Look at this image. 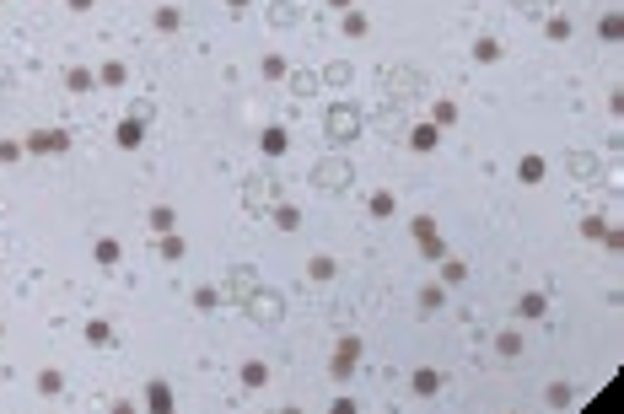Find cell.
Here are the masks:
<instances>
[{
	"mask_svg": "<svg viewBox=\"0 0 624 414\" xmlns=\"http://www.w3.org/2000/svg\"><path fill=\"white\" fill-rule=\"evenodd\" d=\"M355 355H361V344H355V339H344V350H334V371H339V377L355 366Z\"/></svg>",
	"mask_w": 624,
	"mask_h": 414,
	"instance_id": "2",
	"label": "cell"
},
{
	"mask_svg": "<svg viewBox=\"0 0 624 414\" xmlns=\"http://www.w3.org/2000/svg\"><path fill=\"white\" fill-rule=\"evenodd\" d=\"M65 86H70V92H86V86H92V75H86V70H70V75H65Z\"/></svg>",
	"mask_w": 624,
	"mask_h": 414,
	"instance_id": "10",
	"label": "cell"
},
{
	"mask_svg": "<svg viewBox=\"0 0 624 414\" xmlns=\"http://www.w3.org/2000/svg\"><path fill=\"white\" fill-rule=\"evenodd\" d=\"M70 6H75V11H86V6H92V0H70Z\"/></svg>",
	"mask_w": 624,
	"mask_h": 414,
	"instance_id": "13",
	"label": "cell"
},
{
	"mask_svg": "<svg viewBox=\"0 0 624 414\" xmlns=\"http://www.w3.org/2000/svg\"><path fill=\"white\" fill-rule=\"evenodd\" d=\"M430 146H436V129H430V124H425V129H415V151H430Z\"/></svg>",
	"mask_w": 624,
	"mask_h": 414,
	"instance_id": "11",
	"label": "cell"
},
{
	"mask_svg": "<svg viewBox=\"0 0 624 414\" xmlns=\"http://www.w3.org/2000/svg\"><path fill=\"white\" fill-rule=\"evenodd\" d=\"M97 264H119V243H113V237L97 243Z\"/></svg>",
	"mask_w": 624,
	"mask_h": 414,
	"instance_id": "5",
	"label": "cell"
},
{
	"mask_svg": "<svg viewBox=\"0 0 624 414\" xmlns=\"http://www.w3.org/2000/svg\"><path fill=\"white\" fill-rule=\"evenodd\" d=\"M415 237H420V243H425V248H430V258H441V243H436V226H430V221H425V216H420V221H415Z\"/></svg>",
	"mask_w": 624,
	"mask_h": 414,
	"instance_id": "1",
	"label": "cell"
},
{
	"mask_svg": "<svg viewBox=\"0 0 624 414\" xmlns=\"http://www.w3.org/2000/svg\"><path fill=\"white\" fill-rule=\"evenodd\" d=\"M264 151H270V156H280V151H285V134L270 129V134H264Z\"/></svg>",
	"mask_w": 624,
	"mask_h": 414,
	"instance_id": "8",
	"label": "cell"
},
{
	"mask_svg": "<svg viewBox=\"0 0 624 414\" xmlns=\"http://www.w3.org/2000/svg\"><path fill=\"white\" fill-rule=\"evenodd\" d=\"M167 403H172V393H167V388L157 382V388H151V409H167Z\"/></svg>",
	"mask_w": 624,
	"mask_h": 414,
	"instance_id": "12",
	"label": "cell"
},
{
	"mask_svg": "<svg viewBox=\"0 0 624 414\" xmlns=\"http://www.w3.org/2000/svg\"><path fill=\"white\" fill-rule=\"evenodd\" d=\"M119 146H140V124H119Z\"/></svg>",
	"mask_w": 624,
	"mask_h": 414,
	"instance_id": "7",
	"label": "cell"
},
{
	"mask_svg": "<svg viewBox=\"0 0 624 414\" xmlns=\"http://www.w3.org/2000/svg\"><path fill=\"white\" fill-rule=\"evenodd\" d=\"M441 382H436V371H415V393H436Z\"/></svg>",
	"mask_w": 624,
	"mask_h": 414,
	"instance_id": "6",
	"label": "cell"
},
{
	"mask_svg": "<svg viewBox=\"0 0 624 414\" xmlns=\"http://www.w3.org/2000/svg\"><path fill=\"white\" fill-rule=\"evenodd\" d=\"M151 226H157V232H167V226H172V210L157 205V210H151Z\"/></svg>",
	"mask_w": 624,
	"mask_h": 414,
	"instance_id": "9",
	"label": "cell"
},
{
	"mask_svg": "<svg viewBox=\"0 0 624 414\" xmlns=\"http://www.w3.org/2000/svg\"><path fill=\"white\" fill-rule=\"evenodd\" d=\"M27 151H65V134H33Z\"/></svg>",
	"mask_w": 624,
	"mask_h": 414,
	"instance_id": "3",
	"label": "cell"
},
{
	"mask_svg": "<svg viewBox=\"0 0 624 414\" xmlns=\"http://www.w3.org/2000/svg\"><path fill=\"white\" fill-rule=\"evenodd\" d=\"M517 178H522V183H539V178H544V161H539V156H527V161H522V172H517Z\"/></svg>",
	"mask_w": 624,
	"mask_h": 414,
	"instance_id": "4",
	"label": "cell"
}]
</instances>
